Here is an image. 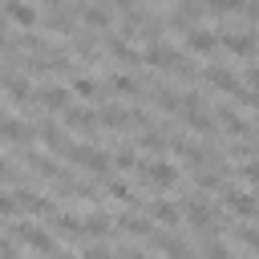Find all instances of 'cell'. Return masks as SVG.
<instances>
[{"mask_svg":"<svg viewBox=\"0 0 259 259\" xmlns=\"http://www.w3.org/2000/svg\"><path fill=\"white\" fill-rule=\"evenodd\" d=\"M142 178H146V182H154V186H174V182H178V170H174L170 162L154 158V162H146V166H142Z\"/></svg>","mask_w":259,"mask_h":259,"instance_id":"obj_7","label":"cell"},{"mask_svg":"<svg viewBox=\"0 0 259 259\" xmlns=\"http://www.w3.org/2000/svg\"><path fill=\"white\" fill-rule=\"evenodd\" d=\"M73 93H81V97H101V85H97L93 77H77V81H73Z\"/></svg>","mask_w":259,"mask_h":259,"instance_id":"obj_29","label":"cell"},{"mask_svg":"<svg viewBox=\"0 0 259 259\" xmlns=\"http://www.w3.org/2000/svg\"><path fill=\"white\" fill-rule=\"evenodd\" d=\"M178 214H186L198 231H214V210H210L198 194H194V198H182V210H178Z\"/></svg>","mask_w":259,"mask_h":259,"instance_id":"obj_6","label":"cell"},{"mask_svg":"<svg viewBox=\"0 0 259 259\" xmlns=\"http://www.w3.org/2000/svg\"><path fill=\"white\" fill-rule=\"evenodd\" d=\"M4 20H16V24L32 28V24H36V8L24 4V0H8V4H4Z\"/></svg>","mask_w":259,"mask_h":259,"instance_id":"obj_15","label":"cell"},{"mask_svg":"<svg viewBox=\"0 0 259 259\" xmlns=\"http://www.w3.org/2000/svg\"><path fill=\"white\" fill-rule=\"evenodd\" d=\"M0 28H4V8H0Z\"/></svg>","mask_w":259,"mask_h":259,"instance_id":"obj_43","label":"cell"},{"mask_svg":"<svg viewBox=\"0 0 259 259\" xmlns=\"http://www.w3.org/2000/svg\"><path fill=\"white\" fill-rule=\"evenodd\" d=\"M109 162H113L117 170H134V166H142V162H138V150H134V146H130V150H117V154H113Z\"/></svg>","mask_w":259,"mask_h":259,"instance_id":"obj_27","label":"cell"},{"mask_svg":"<svg viewBox=\"0 0 259 259\" xmlns=\"http://www.w3.org/2000/svg\"><path fill=\"white\" fill-rule=\"evenodd\" d=\"M146 214L154 219V223H166V227H178V206H170V202H162V198H154L150 206H146Z\"/></svg>","mask_w":259,"mask_h":259,"instance_id":"obj_18","label":"cell"},{"mask_svg":"<svg viewBox=\"0 0 259 259\" xmlns=\"http://www.w3.org/2000/svg\"><path fill=\"white\" fill-rule=\"evenodd\" d=\"M206 259H231V251H227L223 243H210V247H206Z\"/></svg>","mask_w":259,"mask_h":259,"instance_id":"obj_36","label":"cell"},{"mask_svg":"<svg viewBox=\"0 0 259 259\" xmlns=\"http://www.w3.org/2000/svg\"><path fill=\"white\" fill-rule=\"evenodd\" d=\"M12 202H16V210L40 214V219H53V214H57V206H53L45 194H32V190H16V194H12Z\"/></svg>","mask_w":259,"mask_h":259,"instance_id":"obj_5","label":"cell"},{"mask_svg":"<svg viewBox=\"0 0 259 259\" xmlns=\"http://www.w3.org/2000/svg\"><path fill=\"white\" fill-rule=\"evenodd\" d=\"M223 202H227L235 214H243V219L255 214V198H251V190H227V186H223Z\"/></svg>","mask_w":259,"mask_h":259,"instance_id":"obj_14","label":"cell"},{"mask_svg":"<svg viewBox=\"0 0 259 259\" xmlns=\"http://www.w3.org/2000/svg\"><path fill=\"white\" fill-rule=\"evenodd\" d=\"M53 259H73V255L69 251H53Z\"/></svg>","mask_w":259,"mask_h":259,"instance_id":"obj_42","label":"cell"},{"mask_svg":"<svg viewBox=\"0 0 259 259\" xmlns=\"http://www.w3.org/2000/svg\"><path fill=\"white\" fill-rule=\"evenodd\" d=\"M146 61L154 65V69H166V73H174V77H194V69H190V61L178 53V49H170L166 40H154L150 49H146Z\"/></svg>","mask_w":259,"mask_h":259,"instance_id":"obj_1","label":"cell"},{"mask_svg":"<svg viewBox=\"0 0 259 259\" xmlns=\"http://www.w3.org/2000/svg\"><path fill=\"white\" fill-rule=\"evenodd\" d=\"M154 101H158L162 109H178V93H174L170 85H158V89H154Z\"/></svg>","mask_w":259,"mask_h":259,"instance_id":"obj_30","label":"cell"},{"mask_svg":"<svg viewBox=\"0 0 259 259\" xmlns=\"http://www.w3.org/2000/svg\"><path fill=\"white\" fill-rule=\"evenodd\" d=\"M77 16H81L89 28H109V24H113L109 8H101V4H77Z\"/></svg>","mask_w":259,"mask_h":259,"instance_id":"obj_16","label":"cell"},{"mask_svg":"<svg viewBox=\"0 0 259 259\" xmlns=\"http://www.w3.org/2000/svg\"><path fill=\"white\" fill-rule=\"evenodd\" d=\"M65 158H69V162H77L81 170L97 174V178H109V150H101V146L81 142V146H69V154H65Z\"/></svg>","mask_w":259,"mask_h":259,"instance_id":"obj_3","label":"cell"},{"mask_svg":"<svg viewBox=\"0 0 259 259\" xmlns=\"http://www.w3.org/2000/svg\"><path fill=\"white\" fill-rule=\"evenodd\" d=\"M186 49H190V53H214V49H219V32L186 28Z\"/></svg>","mask_w":259,"mask_h":259,"instance_id":"obj_13","label":"cell"},{"mask_svg":"<svg viewBox=\"0 0 259 259\" xmlns=\"http://www.w3.org/2000/svg\"><path fill=\"white\" fill-rule=\"evenodd\" d=\"M239 4L243 0H202V12H219L223 16V12H239Z\"/></svg>","mask_w":259,"mask_h":259,"instance_id":"obj_31","label":"cell"},{"mask_svg":"<svg viewBox=\"0 0 259 259\" xmlns=\"http://www.w3.org/2000/svg\"><path fill=\"white\" fill-rule=\"evenodd\" d=\"M32 134H36V130H32L28 121H20V117H8V113L0 117V142H28Z\"/></svg>","mask_w":259,"mask_h":259,"instance_id":"obj_12","label":"cell"},{"mask_svg":"<svg viewBox=\"0 0 259 259\" xmlns=\"http://www.w3.org/2000/svg\"><path fill=\"white\" fill-rule=\"evenodd\" d=\"M105 49H109L117 61H125V65H138V53H134V49L121 40V36H113V32H109V36H105Z\"/></svg>","mask_w":259,"mask_h":259,"instance_id":"obj_23","label":"cell"},{"mask_svg":"<svg viewBox=\"0 0 259 259\" xmlns=\"http://www.w3.org/2000/svg\"><path fill=\"white\" fill-rule=\"evenodd\" d=\"M61 113H65V125H73V130L97 125V113H93V109H81V105H65Z\"/></svg>","mask_w":259,"mask_h":259,"instance_id":"obj_19","label":"cell"},{"mask_svg":"<svg viewBox=\"0 0 259 259\" xmlns=\"http://www.w3.org/2000/svg\"><path fill=\"white\" fill-rule=\"evenodd\" d=\"M32 97H36L45 109H53V113H57V109H65V105H69V97H73V93H69L65 85H40Z\"/></svg>","mask_w":259,"mask_h":259,"instance_id":"obj_10","label":"cell"},{"mask_svg":"<svg viewBox=\"0 0 259 259\" xmlns=\"http://www.w3.org/2000/svg\"><path fill=\"white\" fill-rule=\"evenodd\" d=\"M109 85H113L117 93H130V97H134V93H142V85H138L134 77H125V73H117V77H109Z\"/></svg>","mask_w":259,"mask_h":259,"instance_id":"obj_28","label":"cell"},{"mask_svg":"<svg viewBox=\"0 0 259 259\" xmlns=\"http://www.w3.org/2000/svg\"><path fill=\"white\" fill-rule=\"evenodd\" d=\"M53 231H61V235H69V239H81V219L69 214V210H65V214L57 210V214H53Z\"/></svg>","mask_w":259,"mask_h":259,"instance_id":"obj_22","label":"cell"},{"mask_svg":"<svg viewBox=\"0 0 259 259\" xmlns=\"http://www.w3.org/2000/svg\"><path fill=\"white\" fill-rule=\"evenodd\" d=\"M85 259H117V255H113V251H109L105 243H93V247L85 251Z\"/></svg>","mask_w":259,"mask_h":259,"instance_id":"obj_35","label":"cell"},{"mask_svg":"<svg viewBox=\"0 0 259 259\" xmlns=\"http://www.w3.org/2000/svg\"><path fill=\"white\" fill-rule=\"evenodd\" d=\"M12 178H16V170H12V166L0 158V182H12Z\"/></svg>","mask_w":259,"mask_h":259,"instance_id":"obj_40","label":"cell"},{"mask_svg":"<svg viewBox=\"0 0 259 259\" xmlns=\"http://www.w3.org/2000/svg\"><path fill=\"white\" fill-rule=\"evenodd\" d=\"M117 259H150V255H146V251H142V247H125V251H121V255H117Z\"/></svg>","mask_w":259,"mask_h":259,"instance_id":"obj_37","label":"cell"},{"mask_svg":"<svg viewBox=\"0 0 259 259\" xmlns=\"http://www.w3.org/2000/svg\"><path fill=\"white\" fill-rule=\"evenodd\" d=\"M219 121L227 125V134H243V138H251V117H239L231 105H219Z\"/></svg>","mask_w":259,"mask_h":259,"instance_id":"obj_17","label":"cell"},{"mask_svg":"<svg viewBox=\"0 0 259 259\" xmlns=\"http://www.w3.org/2000/svg\"><path fill=\"white\" fill-rule=\"evenodd\" d=\"M0 85H4V73H0Z\"/></svg>","mask_w":259,"mask_h":259,"instance_id":"obj_45","label":"cell"},{"mask_svg":"<svg viewBox=\"0 0 259 259\" xmlns=\"http://www.w3.org/2000/svg\"><path fill=\"white\" fill-rule=\"evenodd\" d=\"M255 174H259V170H255L251 162H247V166H239V178H243V182H255Z\"/></svg>","mask_w":259,"mask_h":259,"instance_id":"obj_38","label":"cell"},{"mask_svg":"<svg viewBox=\"0 0 259 259\" xmlns=\"http://www.w3.org/2000/svg\"><path fill=\"white\" fill-rule=\"evenodd\" d=\"M113 4H117V8H125V12H130V8H134V4H138V0H113Z\"/></svg>","mask_w":259,"mask_h":259,"instance_id":"obj_41","label":"cell"},{"mask_svg":"<svg viewBox=\"0 0 259 259\" xmlns=\"http://www.w3.org/2000/svg\"><path fill=\"white\" fill-rule=\"evenodd\" d=\"M231 235H235V239H239V243H243L247 251H255V243H259V235H255V227H247V223H243V227H235Z\"/></svg>","mask_w":259,"mask_h":259,"instance_id":"obj_32","label":"cell"},{"mask_svg":"<svg viewBox=\"0 0 259 259\" xmlns=\"http://www.w3.org/2000/svg\"><path fill=\"white\" fill-rule=\"evenodd\" d=\"M0 117H4V105H0Z\"/></svg>","mask_w":259,"mask_h":259,"instance_id":"obj_44","label":"cell"},{"mask_svg":"<svg viewBox=\"0 0 259 259\" xmlns=\"http://www.w3.org/2000/svg\"><path fill=\"white\" fill-rule=\"evenodd\" d=\"M202 77H206V85H214V89H223V93H231V97H239L247 109L255 105V93L247 89V85H239V77L231 73V69H223V65H206L202 69Z\"/></svg>","mask_w":259,"mask_h":259,"instance_id":"obj_2","label":"cell"},{"mask_svg":"<svg viewBox=\"0 0 259 259\" xmlns=\"http://www.w3.org/2000/svg\"><path fill=\"white\" fill-rule=\"evenodd\" d=\"M12 239L24 243V247H32V251H40V255H53V251H57L53 235L40 231V227H32V223H16V227H12Z\"/></svg>","mask_w":259,"mask_h":259,"instance_id":"obj_4","label":"cell"},{"mask_svg":"<svg viewBox=\"0 0 259 259\" xmlns=\"http://www.w3.org/2000/svg\"><path fill=\"white\" fill-rule=\"evenodd\" d=\"M109 194H113L117 202H134V194H130V186H125V182H117V178L109 182Z\"/></svg>","mask_w":259,"mask_h":259,"instance_id":"obj_33","label":"cell"},{"mask_svg":"<svg viewBox=\"0 0 259 259\" xmlns=\"http://www.w3.org/2000/svg\"><path fill=\"white\" fill-rule=\"evenodd\" d=\"M117 227H125L130 235H138V239H146L150 235V219H142V214H121L117 219Z\"/></svg>","mask_w":259,"mask_h":259,"instance_id":"obj_25","label":"cell"},{"mask_svg":"<svg viewBox=\"0 0 259 259\" xmlns=\"http://www.w3.org/2000/svg\"><path fill=\"white\" fill-rule=\"evenodd\" d=\"M198 12H202V0H182L178 12L170 16V24L174 28H190V20H198Z\"/></svg>","mask_w":259,"mask_h":259,"instance_id":"obj_20","label":"cell"},{"mask_svg":"<svg viewBox=\"0 0 259 259\" xmlns=\"http://www.w3.org/2000/svg\"><path fill=\"white\" fill-rule=\"evenodd\" d=\"M36 138H40L53 154H69V146H73V142L61 134V125H53V121H40V125H36Z\"/></svg>","mask_w":259,"mask_h":259,"instance_id":"obj_11","label":"cell"},{"mask_svg":"<svg viewBox=\"0 0 259 259\" xmlns=\"http://www.w3.org/2000/svg\"><path fill=\"white\" fill-rule=\"evenodd\" d=\"M219 45H227L235 57H251V53H255V32H251V28H243V32H223Z\"/></svg>","mask_w":259,"mask_h":259,"instance_id":"obj_9","label":"cell"},{"mask_svg":"<svg viewBox=\"0 0 259 259\" xmlns=\"http://www.w3.org/2000/svg\"><path fill=\"white\" fill-rule=\"evenodd\" d=\"M109 231H113V219L105 210H93L81 219V239H109Z\"/></svg>","mask_w":259,"mask_h":259,"instance_id":"obj_8","label":"cell"},{"mask_svg":"<svg viewBox=\"0 0 259 259\" xmlns=\"http://www.w3.org/2000/svg\"><path fill=\"white\" fill-rule=\"evenodd\" d=\"M4 89L12 93V101H28V97H32V85H28V77H8V73H4Z\"/></svg>","mask_w":259,"mask_h":259,"instance_id":"obj_24","label":"cell"},{"mask_svg":"<svg viewBox=\"0 0 259 259\" xmlns=\"http://www.w3.org/2000/svg\"><path fill=\"white\" fill-rule=\"evenodd\" d=\"M138 146H142V150H154V154H162V150H166V138H162L158 130H146V134L138 138Z\"/></svg>","mask_w":259,"mask_h":259,"instance_id":"obj_26","label":"cell"},{"mask_svg":"<svg viewBox=\"0 0 259 259\" xmlns=\"http://www.w3.org/2000/svg\"><path fill=\"white\" fill-rule=\"evenodd\" d=\"M16 210V202H12V194H0V214H12Z\"/></svg>","mask_w":259,"mask_h":259,"instance_id":"obj_39","label":"cell"},{"mask_svg":"<svg viewBox=\"0 0 259 259\" xmlns=\"http://www.w3.org/2000/svg\"><path fill=\"white\" fill-rule=\"evenodd\" d=\"M97 125H109V130H121V125H130V113H125L121 105H105V109H97Z\"/></svg>","mask_w":259,"mask_h":259,"instance_id":"obj_21","label":"cell"},{"mask_svg":"<svg viewBox=\"0 0 259 259\" xmlns=\"http://www.w3.org/2000/svg\"><path fill=\"white\" fill-rule=\"evenodd\" d=\"M198 186H206V190H214V186H223V178H219V170H202V174H198Z\"/></svg>","mask_w":259,"mask_h":259,"instance_id":"obj_34","label":"cell"}]
</instances>
